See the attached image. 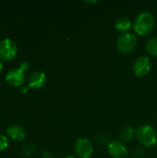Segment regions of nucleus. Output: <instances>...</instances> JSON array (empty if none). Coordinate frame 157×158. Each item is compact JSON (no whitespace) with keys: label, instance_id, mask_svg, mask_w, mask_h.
<instances>
[{"label":"nucleus","instance_id":"f257e3e1","mask_svg":"<svg viewBox=\"0 0 157 158\" xmlns=\"http://www.w3.org/2000/svg\"><path fill=\"white\" fill-rule=\"evenodd\" d=\"M155 26V18L152 13L144 11L140 13L134 20V31L139 35L149 34Z\"/></svg>","mask_w":157,"mask_h":158},{"label":"nucleus","instance_id":"f03ea898","mask_svg":"<svg viewBox=\"0 0 157 158\" xmlns=\"http://www.w3.org/2000/svg\"><path fill=\"white\" fill-rule=\"evenodd\" d=\"M137 140L145 147H152L157 143L156 130L151 125H143L136 131Z\"/></svg>","mask_w":157,"mask_h":158},{"label":"nucleus","instance_id":"7ed1b4c3","mask_svg":"<svg viewBox=\"0 0 157 158\" xmlns=\"http://www.w3.org/2000/svg\"><path fill=\"white\" fill-rule=\"evenodd\" d=\"M137 44V37L132 32H125L121 34L117 41V48L122 54L130 53Z\"/></svg>","mask_w":157,"mask_h":158},{"label":"nucleus","instance_id":"20e7f679","mask_svg":"<svg viewBox=\"0 0 157 158\" xmlns=\"http://www.w3.org/2000/svg\"><path fill=\"white\" fill-rule=\"evenodd\" d=\"M18 54V46L10 38H5L0 42V58L5 61L13 60Z\"/></svg>","mask_w":157,"mask_h":158},{"label":"nucleus","instance_id":"39448f33","mask_svg":"<svg viewBox=\"0 0 157 158\" xmlns=\"http://www.w3.org/2000/svg\"><path fill=\"white\" fill-rule=\"evenodd\" d=\"M75 153L80 158H90L93 153V145L87 138H79L75 143Z\"/></svg>","mask_w":157,"mask_h":158},{"label":"nucleus","instance_id":"423d86ee","mask_svg":"<svg viewBox=\"0 0 157 158\" xmlns=\"http://www.w3.org/2000/svg\"><path fill=\"white\" fill-rule=\"evenodd\" d=\"M151 60L146 56H139L133 64V72L137 77H144L151 70Z\"/></svg>","mask_w":157,"mask_h":158},{"label":"nucleus","instance_id":"0eeeda50","mask_svg":"<svg viewBox=\"0 0 157 158\" xmlns=\"http://www.w3.org/2000/svg\"><path fill=\"white\" fill-rule=\"evenodd\" d=\"M24 72L25 71L22 69H20L19 67L17 69H12L6 73L5 80L8 84L12 85V86H20L23 84V82L25 81Z\"/></svg>","mask_w":157,"mask_h":158},{"label":"nucleus","instance_id":"6e6552de","mask_svg":"<svg viewBox=\"0 0 157 158\" xmlns=\"http://www.w3.org/2000/svg\"><path fill=\"white\" fill-rule=\"evenodd\" d=\"M107 151L110 156L113 158H124L128 155V149L125 143L118 140L109 143Z\"/></svg>","mask_w":157,"mask_h":158},{"label":"nucleus","instance_id":"1a4fd4ad","mask_svg":"<svg viewBox=\"0 0 157 158\" xmlns=\"http://www.w3.org/2000/svg\"><path fill=\"white\" fill-rule=\"evenodd\" d=\"M46 82V75L43 71L41 70H35L31 73V75L28 78V86L38 90L42 88Z\"/></svg>","mask_w":157,"mask_h":158},{"label":"nucleus","instance_id":"9d476101","mask_svg":"<svg viewBox=\"0 0 157 158\" xmlns=\"http://www.w3.org/2000/svg\"><path fill=\"white\" fill-rule=\"evenodd\" d=\"M6 135L15 142H21L25 139V131L19 125H10L6 129Z\"/></svg>","mask_w":157,"mask_h":158},{"label":"nucleus","instance_id":"9b49d317","mask_svg":"<svg viewBox=\"0 0 157 158\" xmlns=\"http://www.w3.org/2000/svg\"><path fill=\"white\" fill-rule=\"evenodd\" d=\"M131 26H132V22L127 17H119L115 22L116 29L119 31H123L124 33L128 32V31L131 28Z\"/></svg>","mask_w":157,"mask_h":158},{"label":"nucleus","instance_id":"f8f14e48","mask_svg":"<svg viewBox=\"0 0 157 158\" xmlns=\"http://www.w3.org/2000/svg\"><path fill=\"white\" fill-rule=\"evenodd\" d=\"M119 134H120V138L124 142H130L133 138L134 134H136V131H135V130L132 127L125 126L124 128L121 129Z\"/></svg>","mask_w":157,"mask_h":158},{"label":"nucleus","instance_id":"ddd939ff","mask_svg":"<svg viewBox=\"0 0 157 158\" xmlns=\"http://www.w3.org/2000/svg\"><path fill=\"white\" fill-rule=\"evenodd\" d=\"M145 48L147 50V52L152 55V56H157V37H152L150 38L146 44H145Z\"/></svg>","mask_w":157,"mask_h":158},{"label":"nucleus","instance_id":"4468645a","mask_svg":"<svg viewBox=\"0 0 157 158\" xmlns=\"http://www.w3.org/2000/svg\"><path fill=\"white\" fill-rule=\"evenodd\" d=\"M35 152H36V146L33 145V144H28L23 149V153L26 156H32Z\"/></svg>","mask_w":157,"mask_h":158},{"label":"nucleus","instance_id":"2eb2a0df","mask_svg":"<svg viewBox=\"0 0 157 158\" xmlns=\"http://www.w3.org/2000/svg\"><path fill=\"white\" fill-rule=\"evenodd\" d=\"M8 146V140L7 137L4 134H0V151L6 149Z\"/></svg>","mask_w":157,"mask_h":158},{"label":"nucleus","instance_id":"dca6fc26","mask_svg":"<svg viewBox=\"0 0 157 158\" xmlns=\"http://www.w3.org/2000/svg\"><path fill=\"white\" fill-rule=\"evenodd\" d=\"M96 140H97V142H98L99 143H101V144H105V143H107V141H108L107 137H106L105 135H104V134H99V135L96 137Z\"/></svg>","mask_w":157,"mask_h":158},{"label":"nucleus","instance_id":"f3484780","mask_svg":"<svg viewBox=\"0 0 157 158\" xmlns=\"http://www.w3.org/2000/svg\"><path fill=\"white\" fill-rule=\"evenodd\" d=\"M19 68H20V69H22L25 71V70H27V69H29V63H28V62H26V61H23V62L19 65Z\"/></svg>","mask_w":157,"mask_h":158},{"label":"nucleus","instance_id":"a211bd4d","mask_svg":"<svg viewBox=\"0 0 157 158\" xmlns=\"http://www.w3.org/2000/svg\"><path fill=\"white\" fill-rule=\"evenodd\" d=\"M43 158H54V156L49 151H44L43 154Z\"/></svg>","mask_w":157,"mask_h":158},{"label":"nucleus","instance_id":"6ab92c4d","mask_svg":"<svg viewBox=\"0 0 157 158\" xmlns=\"http://www.w3.org/2000/svg\"><path fill=\"white\" fill-rule=\"evenodd\" d=\"M143 154H144V151H143V149H141V148L137 149V150H136V152H135V155H136L138 157H143Z\"/></svg>","mask_w":157,"mask_h":158},{"label":"nucleus","instance_id":"aec40b11","mask_svg":"<svg viewBox=\"0 0 157 158\" xmlns=\"http://www.w3.org/2000/svg\"><path fill=\"white\" fill-rule=\"evenodd\" d=\"M28 89H29V86H25V87H22L19 91H20L21 93L25 94V93H27V92H28Z\"/></svg>","mask_w":157,"mask_h":158},{"label":"nucleus","instance_id":"412c9836","mask_svg":"<svg viewBox=\"0 0 157 158\" xmlns=\"http://www.w3.org/2000/svg\"><path fill=\"white\" fill-rule=\"evenodd\" d=\"M64 158H76L74 156H71V155H68V156H66Z\"/></svg>","mask_w":157,"mask_h":158},{"label":"nucleus","instance_id":"4be33fe9","mask_svg":"<svg viewBox=\"0 0 157 158\" xmlns=\"http://www.w3.org/2000/svg\"><path fill=\"white\" fill-rule=\"evenodd\" d=\"M2 69H3V64H2V62L0 60V73L2 72Z\"/></svg>","mask_w":157,"mask_h":158}]
</instances>
